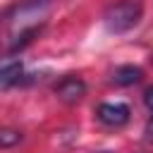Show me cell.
Returning a JSON list of instances; mask_svg holds the SVG:
<instances>
[{"instance_id":"cell-1","label":"cell","mask_w":153,"mask_h":153,"mask_svg":"<svg viewBox=\"0 0 153 153\" xmlns=\"http://www.w3.org/2000/svg\"><path fill=\"white\" fill-rule=\"evenodd\" d=\"M50 10L53 7L48 0H31V2H24V5L10 10L2 19V38H0L5 50L17 53L26 43H31L33 36H38L43 24L48 22Z\"/></svg>"},{"instance_id":"cell-2","label":"cell","mask_w":153,"mask_h":153,"mask_svg":"<svg viewBox=\"0 0 153 153\" xmlns=\"http://www.w3.org/2000/svg\"><path fill=\"white\" fill-rule=\"evenodd\" d=\"M141 2L139 0H117L112 2L105 14H103V22L105 26L112 31V33H122V31H129L131 26L139 24L141 19Z\"/></svg>"},{"instance_id":"cell-3","label":"cell","mask_w":153,"mask_h":153,"mask_svg":"<svg viewBox=\"0 0 153 153\" xmlns=\"http://www.w3.org/2000/svg\"><path fill=\"white\" fill-rule=\"evenodd\" d=\"M96 117L105 127H124L131 117V110L124 103H100L96 108Z\"/></svg>"},{"instance_id":"cell-4","label":"cell","mask_w":153,"mask_h":153,"mask_svg":"<svg viewBox=\"0 0 153 153\" xmlns=\"http://www.w3.org/2000/svg\"><path fill=\"white\" fill-rule=\"evenodd\" d=\"M55 96H57L62 103L74 105V103H79V100L86 96V84H84V79L69 74V76H65V79L57 81V86H55Z\"/></svg>"},{"instance_id":"cell-5","label":"cell","mask_w":153,"mask_h":153,"mask_svg":"<svg viewBox=\"0 0 153 153\" xmlns=\"http://www.w3.org/2000/svg\"><path fill=\"white\" fill-rule=\"evenodd\" d=\"M22 74H24L22 60H5V62H0V86L19 84Z\"/></svg>"},{"instance_id":"cell-6","label":"cell","mask_w":153,"mask_h":153,"mask_svg":"<svg viewBox=\"0 0 153 153\" xmlns=\"http://www.w3.org/2000/svg\"><path fill=\"white\" fill-rule=\"evenodd\" d=\"M141 76H143L141 67H134V65H122V67H117V69H115L112 81H115L117 86H134V84H139V81H141Z\"/></svg>"},{"instance_id":"cell-7","label":"cell","mask_w":153,"mask_h":153,"mask_svg":"<svg viewBox=\"0 0 153 153\" xmlns=\"http://www.w3.org/2000/svg\"><path fill=\"white\" fill-rule=\"evenodd\" d=\"M19 139H22V134H19V131H12V129L0 131V146H12V143H17Z\"/></svg>"},{"instance_id":"cell-8","label":"cell","mask_w":153,"mask_h":153,"mask_svg":"<svg viewBox=\"0 0 153 153\" xmlns=\"http://www.w3.org/2000/svg\"><path fill=\"white\" fill-rule=\"evenodd\" d=\"M143 103H146V108L153 112V86H148V88L143 91Z\"/></svg>"},{"instance_id":"cell-9","label":"cell","mask_w":153,"mask_h":153,"mask_svg":"<svg viewBox=\"0 0 153 153\" xmlns=\"http://www.w3.org/2000/svg\"><path fill=\"white\" fill-rule=\"evenodd\" d=\"M143 134H146V141H153V117L148 120V124H146V129H143Z\"/></svg>"},{"instance_id":"cell-10","label":"cell","mask_w":153,"mask_h":153,"mask_svg":"<svg viewBox=\"0 0 153 153\" xmlns=\"http://www.w3.org/2000/svg\"><path fill=\"white\" fill-rule=\"evenodd\" d=\"M100 153H110V151H100Z\"/></svg>"}]
</instances>
